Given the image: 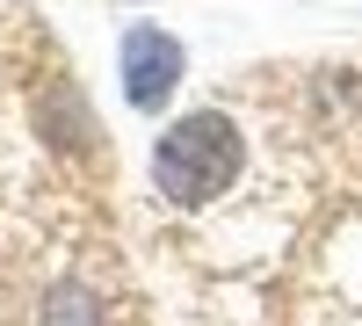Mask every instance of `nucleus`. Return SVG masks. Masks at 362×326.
Here are the masks:
<instances>
[{
	"instance_id": "1",
	"label": "nucleus",
	"mask_w": 362,
	"mask_h": 326,
	"mask_svg": "<svg viewBox=\"0 0 362 326\" xmlns=\"http://www.w3.org/2000/svg\"><path fill=\"white\" fill-rule=\"evenodd\" d=\"M239 167H247V138H239V124L225 109H189L153 138V182L174 211L218 203L239 182Z\"/></svg>"
},
{
	"instance_id": "2",
	"label": "nucleus",
	"mask_w": 362,
	"mask_h": 326,
	"mask_svg": "<svg viewBox=\"0 0 362 326\" xmlns=\"http://www.w3.org/2000/svg\"><path fill=\"white\" fill-rule=\"evenodd\" d=\"M116 80H124V102L138 116H160L181 95V80H189V51L160 22H131L124 44H116Z\"/></svg>"
}]
</instances>
